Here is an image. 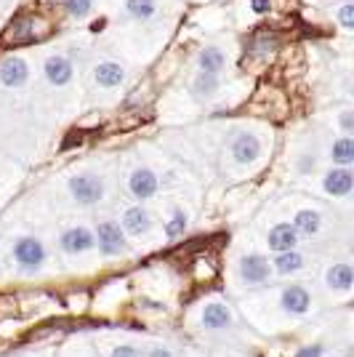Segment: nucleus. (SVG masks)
<instances>
[{
	"label": "nucleus",
	"mask_w": 354,
	"mask_h": 357,
	"mask_svg": "<svg viewBox=\"0 0 354 357\" xmlns=\"http://www.w3.org/2000/svg\"><path fill=\"white\" fill-rule=\"evenodd\" d=\"M70 195L80 206H96L104 197V178L96 174H75L70 178Z\"/></svg>",
	"instance_id": "1"
},
{
	"label": "nucleus",
	"mask_w": 354,
	"mask_h": 357,
	"mask_svg": "<svg viewBox=\"0 0 354 357\" xmlns=\"http://www.w3.org/2000/svg\"><path fill=\"white\" fill-rule=\"evenodd\" d=\"M14 259L22 269L35 272V269H40V264L45 261V245L40 243V238L24 235V238H19L14 243Z\"/></svg>",
	"instance_id": "2"
},
{
	"label": "nucleus",
	"mask_w": 354,
	"mask_h": 357,
	"mask_svg": "<svg viewBox=\"0 0 354 357\" xmlns=\"http://www.w3.org/2000/svg\"><path fill=\"white\" fill-rule=\"evenodd\" d=\"M272 275V261L261 253H248L240 259V280L245 285H261Z\"/></svg>",
	"instance_id": "3"
},
{
	"label": "nucleus",
	"mask_w": 354,
	"mask_h": 357,
	"mask_svg": "<svg viewBox=\"0 0 354 357\" xmlns=\"http://www.w3.org/2000/svg\"><path fill=\"white\" fill-rule=\"evenodd\" d=\"M93 238H96L99 251H102L104 256H118V253L125 251V232H123V227L115 222H99Z\"/></svg>",
	"instance_id": "4"
},
{
	"label": "nucleus",
	"mask_w": 354,
	"mask_h": 357,
	"mask_svg": "<svg viewBox=\"0 0 354 357\" xmlns=\"http://www.w3.org/2000/svg\"><path fill=\"white\" fill-rule=\"evenodd\" d=\"M128 190H131L136 200H149L160 190V178H157V174L152 168L139 165V168H133L131 176H128Z\"/></svg>",
	"instance_id": "5"
},
{
	"label": "nucleus",
	"mask_w": 354,
	"mask_h": 357,
	"mask_svg": "<svg viewBox=\"0 0 354 357\" xmlns=\"http://www.w3.org/2000/svg\"><path fill=\"white\" fill-rule=\"evenodd\" d=\"M59 245H61V251L64 253L77 256V253L91 251V248L96 245V238H93V232H91L88 227H70V229H64V232H61Z\"/></svg>",
	"instance_id": "6"
},
{
	"label": "nucleus",
	"mask_w": 354,
	"mask_h": 357,
	"mask_svg": "<svg viewBox=\"0 0 354 357\" xmlns=\"http://www.w3.org/2000/svg\"><path fill=\"white\" fill-rule=\"evenodd\" d=\"M232 158H235L240 165H248V163H256L259 160V155H261V142H259V136L248 134V131H240V134L232 139Z\"/></svg>",
	"instance_id": "7"
},
{
	"label": "nucleus",
	"mask_w": 354,
	"mask_h": 357,
	"mask_svg": "<svg viewBox=\"0 0 354 357\" xmlns=\"http://www.w3.org/2000/svg\"><path fill=\"white\" fill-rule=\"evenodd\" d=\"M354 187V174L349 171V165H339L333 171H328L323 178V190L333 197H346Z\"/></svg>",
	"instance_id": "8"
},
{
	"label": "nucleus",
	"mask_w": 354,
	"mask_h": 357,
	"mask_svg": "<svg viewBox=\"0 0 354 357\" xmlns=\"http://www.w3.org/2000/svg\"><path fill=\"white\" fill-rule=\"evenodd\" d=\"M280 304H282V310H285V312L307 314L311 310V296L304 285H288V288H282Z\"/></svg>",
	"instance_id": "9"
},
{
	"label": "nucleus",
	"mask_w": 354,
	"mask_h": 357,
	"mask_svg": "<svg viewBox=\"0 0 354 357\" xmlns=\"http://www.w3.org/2000/svg\"><path fill=\"white\" fill-rule=\"evenodd\" d=\"M27 77H30V67H27V61L19 59V56H8V59L0 64V83H3L6 89H19V86H24Z\"/></svg>",
	"instance_id": "10"
},
{
	"label": "nucleus",
	"mask_w": 354,
	"mask_h": 357,
	"mask_svg": "<svg viewBox=\"0 0 354 357\" xmlns=\"http://www.w3.org/2000/svg\"><path fill=\"white\" fill-rule=\"evenodd\" d=\"M43 73H45V80L51 83V86H67L70 80H72V61L67 59V56H59V54H54V56H48L43 64Z\"/></svg>",
	"instance_id": "11"
},
{
	"label": "nucleus",
	"mask_w": 354,
	"mask_h": 357,
	"mask_svg": "<svg viewBox=\"0 0 354 357\" xmlns=\"http://www.w3.org/2000/svg\"><path fill=\"white\" fill-rule=\"evenodd\" d=\"M266 245L272 248L275 253H282V251H293L295 245H298V232H295L293 224H275L272 229H269V238H266Z\"/></svg>",
	"instance_id": "12"
},
{
	"label": "nucleus",
	"mask_w": 354,
	"mask_h": 357,
	"mask_svg": "<svg viewBox=\"0 0 354 357\" xmlns=\"http://www.w3.org/2000/svg\"><path fill=\"white\" fill-rule=\"evenodd\" d=\"M152 229V216H149L147 208L141 206H133L123 213V232L125 235H133V238H141Z\"/></svg>",
	"instance_id": "13"
},
{
	"label": "nucleus",
	"mask_w": 354,
	"mask_h": 357,
	"mask_svg": "<svg viewBox=\"0 0 354 357\" xmlns=\"http://www.w3.org/2000/svg\"><path fill=\"white\" fill-rule=\"evenodd\" d=\"M200 323H203L206 331H226V328L232 326V312H229V307H226V304L213 301V304H208L206 310H203Z\"/></svg>",
	"instance_id": "14"
},
{
	"label": "nucleus",
	"mask_w": 354,
	"mask_h": 357,
	"mask_svg": "<svg viewBox=\"0 0 354 357\" xmlns=\"http://www.w3.org/2000/svg\"><path fill=\"white\" fill-rule=\"evenodd\" d=\"M93 77L102 89H118L120 83L125 80V67L120 61H99L96 70H93Z\"/></svg>",
	"instance_id": "15"
},
{
	"label": "nucleus",
	"mask_w": 354,
	"mask_h": 357,
	"mask_svg": "<svg viewBox=\"0 0 354 357\" xmlns=\"http://www.w3.org/2000/svg\"><path fill=\"white\" fill-rule=\"evenodd\" d=\"M325 283H328V288H330V291H341V294L352 291V283H354L352 267H349L346 261L330 264V267H328V272H325Z\"/></svg>",
	"instance_id": "16"
},
{
	"label": "nucleus",
	"mask_w": 354,
	"mask_h": 357,
	"mask_svg": "<svg viewBox=\"0 0 354 357\" xmlns=\"http://www.w3.org/2000/svg\"><path fill=\"white\" fill-rule=\"evenodd\" d=\"M293 227L298 235H317L320 229H323V216H320V211H311V208H301L298 213L293 216Z\"/></svg>",
	"instance_id": "17"
},
{
	"label": "nucleus",
	"mask_w": 354,
	"mask_h": 357,
	"mask_svg": "<svg viewBox=\"0 0 354 357\" xmlns=\"http://www.w3.org/2000/svg\"><path fill=\"white\" fill-rule=\"evenodd\" d=\"M197 67H200V73H210V75H219L226 67V56H224L222 48H216V45H208L200 51V56H197Z\"/></svg>",
	"instance_id": "18"
},
{
	"label": "nucleus",
	"mask_w": 354,
	"mask_h": 357,
	"mask_svg": "<svg viewBox=\"0 0 354 357\" xmlns=\"http://www.w3.org/2000/svg\"><path fill=\"white\" fill-rule=\"evenodd\" d=\"M272 269L277 272V275H295V272H301L304 269V256L295 251H282L277 253V259L272 261Z\"/></svg>",
	"instance_id": "19"
},
{
	"label": "nucleus",
	"mask_w": 354,
	"mask_h": 357,
	"mask_svg": "<svg viewBox=\"0 0 354 357\" xmlns=\"http://www.w3.org/2000/svg\"><path fill=\"white\" fill-rule=\"evenodd\" d=\"M219 75H210V73H200L192 80V93L197 99H210L216 91H219Z\"/></svg>",
	"instance_id": "20"
},
{
	"label": "nucleus",
	"mask_w": 354,
	"mask_h": 357,
	"mask_svg": "<svg viewBox=\"0 0 354 357\" xmlns=\"http://www.w3.org/2000/svg\"><path fill=\"white\" fill-rule=\"evenodd\" d=\"M330 158H333V163H339V165H352L354 163L352 136H341V139H336L333 147H330Z\"/></svg>",
	"instance_id": "21"
},
{
	"label": "nucleus",
	"mask_w": 354,
	"mask_h": 357,
	"mask_svg": "<svg viewBox=\"0 0 354 357\" xmlns=\"http://www.w3.org/2000/svg\"><path fill=\"white\" fill-rule=\"evenodd\" d=\"M125 11L136 22H149L152 16L157 14V3L155 0H125Z\"/></svg>",
	"instance_id": "22"
},
{
	"label": "nucleus",
	"mask_w": 354,
	"mask_h": 357,
	"mask_svg": "<svg viewBox=\"0 0 354 357\" xmlns=\"http://www.w3.org/2000/svg\"><path fill=\"white\" fill-rule=\"evenodd\" d=\"M187 224H190L187 213H184V211H176V213H174V219L165 224V235H168L171 240L181 238V235L187 232Z\"/></svg>",
	"instance_id": "23"
},
{
	"label": "nucleus",
	"mask_w": 354,
	"mask_h": 357,
	"mask_svg": "<svg viewBox=\"0 0 354 357\" xmlns=\"http://www.w3.org/2000/svg\"><path fill=\"white\" fill-rule=\"evenodd\" d=\"M64 6H67L70 16H75V19H86V16L91 14V8H93V0H64Z\"/></svg>",
	"instance_id": "24"
},
{
	"label": "nucleus",
	"mask_w": 354,
	"mask_h": 357,
	"mask_svg": "<svg viewBox=\"0 0 354 357\" xmlns=\"http://www.w3.org/2000/svg\"><path fill=\"white\" fill-rule=\"evenodd\" d=\"M32 22H35V19H22L19 24H14V27L8 30V35H11L14 40H24V38H30V35H32Z\"/></svg>",
	"instance_id": "25"
},
{
	"label": "nucleus",
	"mask_w": 354,
	"mask_h": 357,
	"mask_svg": "<svg viewBox=\"0 0 354 357\" xmlns=\"http://www.w3.org/2000/svg\"><path fill=\"white\" fill-rule=\"evenodd\" d=\"M339 22L344 30H352L354 27V6L352 3H344L339 8Z\"/></svg>",
	"instance_id": "26"
},
{
	"label": "nucleus",
	"mask_w": 354,
	"mask_h": 357,
	"mask_svg": "<svg viewBox=\"0 0 354 357\" xmlns=\"http://www.w3.org/2000/svg\"><path fill=\"white\" fill-rule=\"evenodd\" d=\"M109 357H141V352L136 347H131V344H120V347H115L109 352Z\"/></svg>",
	"instance_id": "27"
},
{
	"label": "nucleus",
	"mask_w": 354,
	"mask_h": 357,
	"mask_svg": "<svg viewBox=\"0 0 354 357\" xmlns=\"http://www.w3.org/2000/svg\"><path fill=\"white\" fill-rule=\"evenodd\" d=\"M339 123H341V131H344L346 136H352V131H354V112L352 109H344Z\"/></svg>",
	"instance_id": "28"
},
{
	"label": "nucleus",
	"mask_w": 354,
	"mask_h": 357,
	"mask_svg": "<svg viewBox=\"0 0 354 357\" xmlns=\"http://www.w3.org/2000/svg\"><path fill=\"white\" fill-rule=\"evenodd\" d=\"M295 357H323V347H320V344H309V347L298 349Z\"/></svg>",
	"instance_id": "29"
},
{
	"label": "nucleus",
	"mask_w": 354,
	"mask_h": 357,
	"mask_svg": "<svg viewBox=\"0 0 354 357\" xmlns=\"http://www.w3.org/2000/svg\"><path fill=\"white\" fill-rule=\"evenodd\" d=\"M251 8L256 14H266L272 8V0H251Z\"/></svg>",
	"instance_id": "30"
},
{
	"label": "nucleus",
	"mask_w": 354,
	"mask_h": 357,
	"mask_svg": "<svg viewBox=\"0 0 354 357\" xmlns=\"http://www.w3.org/2000/svg\"><path fill=\"white\" fill-rule=\"evenodd\" d=\"M147 357H174V352H171L168 347H155V349H152Z\"/></svg>",
	"instance_id": "31"
}]
</instances>
